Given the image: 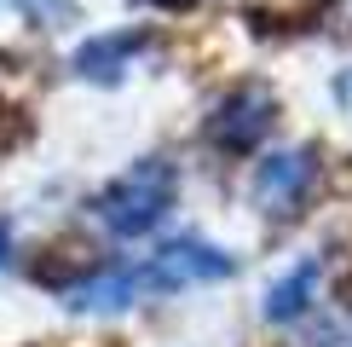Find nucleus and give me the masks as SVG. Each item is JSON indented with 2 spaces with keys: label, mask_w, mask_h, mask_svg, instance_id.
I'll list each match as a JSON object with an SVG mask.
<instances>
[{
  "label": "nucleus",
  "mask_w": 352,
  "mask_h": 347,
  "mask_svg": "<svg viewBox=\"0 0 352 347\" xmlns=\"http://www.w3.org/2000/svg\"><path fill=\"white\" fill-rule=\"evenodd\" d=\"M208 134H214L219 151H254V145L272 134V93H266V87H254V81L237 87V93L219 105Z\"/></svg>",
  "instance_id": "7ed1b4c3"
},
{
  "label": "nucleus",
  "mask_w": 352,
  "mask_h": 347,
  "mask_svg": "<svg viewBox=\"0 0 352 347\" xmlns=\"http://www.w3.org/2000/svg\"><path fill=\"white\" fill-rule=\"evenodd\" d=\"M6 249H12V226L0 220V266H6Z\"/></svg>",
  "instance_id": "0eeeda50"
},
{
  "label": "nucleus",
  "mask_w": 352,
  "mask_h": 347,
  "mask_svg": "<svg viewBox=\"0 0 352 347\" xmlns=\"http://www.w3.org/2000/svg\"><path fill=\"white\" fill-rule=\"evenodd\" d=\"M144 47V35H133V29H127V35H98V41H87V47L76 52V70L81 76H122V64H127V52H139Z\"/></svg>",
  "instance_id": "423d86ee"
},
{
  "label": "nucleus",
  "mask_w": 352,
  "mask_h": 347,
  "mask_svg": "<svg viewBox=\"0 0 352 347\" xmlns=\"http://www.w3.org/2000/svg\"><path fill=\"white\" fill-rule=\"evenodd\" d=\"M93 209H98V220H104L116 238H139V231H151L173 209V168L162 156H144V162H133L127 174H116L104 191H98Z\"/></svg>",
  "instance_id": "f257e3e1"
},
{
  "label": "nucleus",
  "mask_w": 352,
  "mask_h": 347,
  "mask_svg": "<svg viewBox=\"0 0 352 347\" xmlns=\"http://www.w3.org/2000/svg\"><path fill=\"white\" fill-rule=\"evenodd\" d=\"M312 174H318L312 151H277L254 174V202L266 214H295L300 197H306V185H312Z\"/></svg>",
  "instance_id": "20e7f679"
},
{
  "label": "nucleus",
  "mask_w": 352,
  "mask_h": 347,
  "mask_svg": "<svg viewBox=\"0 0 352 347\" xmlns=\"http://www.w3.org/2000/svg\"><path fill=\"white\" fill-rule=\"evenodd\" d=\"M231 272V255L214 249L202 238H179L168 249H156L151 260L139 266V289H185V284H214Z\"/></svg>",
  "instance_id": "f03ea898"
},
{
  "label": "nucleus",
  "mask_w": 352,
  "mask_h": 347,
  "mask_svg": "<svg viewBox=\"0 0 352 347\" xmlns=\"http://www.w3.org/2000/svg\"><path fill=\"white\" fill-rule=\"evenodd\" d=\"M156 6H190V0H156Z\"/></svg>",
  "instance_id": "6e6552de"
},
{
  "label": "nucleus",
  "mask_w": 352,
  "mask_h": 347,
  "mask_svg": "<svg viewBox=\"0 0 352 347\" xmlns=\"http://www.w3.org/2000/svg\"><path fill=\"white\" fill-rule=\"evenodd\" d=\"M318 260H300L289 278H277L272 284V295H266V318L272 324H289V318H300L306 313V301H312V289H318Z\"/></svg>",
  "instance_id": "39448f33"
}]
</instances>
